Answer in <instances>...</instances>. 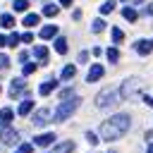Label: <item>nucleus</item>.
<instances>
[{"label": "nucleus", "mask_w": 153, "mask_h": 153, "mask_svg": "<svg viewBox=\"0 0 153 153\" xmlns=\"http://www.w3.org/2000/svg\"><path fill=\"white\" fill-rule=\"evenodd\" d=\"M2 45H7V38H5L2 33H0V48H2Z\"/></svg>", "instance_id": "obj_36"}, {"label": "nucleus", "mask_w": 153, "mask_h": 153, "mask_svg": "<svg viewBox=\"0 0 153 153\" xmlns=\"http://www.w3.org/2000/svg\"><path fill=\"white\" fill-rule=\"evenodd\" d=\"M33 55L45 62V60H48V48H45V45H36V48H33Z\"/></svg>", "instance_id": "obj_19"}, {"label": "nucleus", "mask_w": 153, "mask_h": 153, "mask_svg": "<svg viewBox=\"0 0 153 153\" xmlns=\"http://www.w3.org/2000/svg\"><path fill=\"white\" fill-rule=\"evenodd\" d=\"M72 151H74V143L72 141H62V143H57L53 148V153H72Z\"/></svg>", "instance_id": "obj_13"}, {"label": "nucleus", "mask_w": 153, "mask_h": 153, "mask_svg": "<svg viewBox=\"0 0 153 153\" xmlns=\"http://www.w3.org/2000/svg\"><path fill=\"white\" fill-rule=\"evenodd\" d=\"M55 134L53 131H45V134H38V136H33V146H41V148H45V146H50V143H55Z\"/></svg>", "instance_id": "obj_6"}, {"label": "nucleus", "mask_w": 153, "mask_h": 153, "mask_svg": "<svg viewBox=\"0 0 153 153\" xmlns=\"http://www.w3.org/2000/svg\"><path fill=\"white\" fill-rule=\"evenodd\" d=\"M143 100H146L148 105H153V96H143Z\"/></svg>", "instance_id": "obj_35"}, {"label": "nucleus", "mask_w": 153, "mask_h": 153, "mask_svg": "<svg viewBox=\"0 0 153 153\" xmlns=\"http://www.w3.org/2000/svg\"><path fill=\"white\" fill-rule=\"evenodd\" d=\"M19 41H22V36H19V33H10V36H7V45H12V48H14V45H19Z\"/></svg>", "instance_id": "obj_26"}, {"label": "nucleus", "mask_w": 153, "mask_h": 153, "mask_svg": "<svg viewBox=\"0 0 153 153\" xmlns=\"http://www.w3.org/2000/svg\"><path fill=\"white\" fill-rule=\"evenodd\" d=\"M129 124H131V117H129L127 112H117V115L103 120L98 134H100L103 141H117L120 136H124V134L129 131Z\"/></svg>", "instance_id": "obj_1"}, {"label": "nucleus", "mask_w": 153, "mask_h": 153, "mask_svg": "<svg viewBox=\"0 0 153 153\" xmlns=\"http://www.w3.org/2000/svg\"><path fill=\"white\" fill-rule=\"evenodd\" d=\"M38 22H41V17H38V14H26V17H24V26H29V29H31V26H36Z\"/></svg>", "instance_id": "obj_20"}, {"label": "nucleus", "mask_w": 153, "mask_h": 153, "mask_svg": "<svg viewBox=\"0 0 153 153\" xmlns=\"http://www.w3.org/2000/svg\"><path fill=\"white\" fill-rule=\"evenodd\" d=\"M0 24H2L5 29H12V26H14V17H12L10 12H5V14L0 17Z\"/></svg>", "instance_id": "obj_18"}, {"label": "nucleus", "mask_w": 153, "mask_h": 153, "mask_svg": "<svg viewBox=\"0 0 153 153\" xmlns=\"http://www.w3.org/2000/svg\"><path fill=\"white\" fill-rule=\"evenodd\" d=\"M31 122H33L36 127H43V124H48V122H50V110H48V108H41V110H36Z\"/></svg>", "instance_id": "obj_5"}, {"label": "nucleus", "mask_w": 153, "mask_h": 153, "mask_svg": "<svg viewBox=\"0 0 153 153\" xmlns=\"http://www.w3.org/2000/svg\"><path fill=\"white\" fill-rule=\"evenodd\" d=\"M55 50H57L60 55L67 53V38H65V36H57V38H55Z\"/></svg>", "instance_id": "obj_15"}, {"label": "nucleus", "mask_w": 153, "mask_h": 153, "mask_svg": "<svg viewBox=\"0 0 153 153\" xmlns=\"http://www.w3.org/2000/svg\"><path fill=\"white\" fill-rule=\"evenodd\" d=\"M55 88H57V81H55V79H48V81H43V84L38 86V93H41V96H48V93H53Z\"/></svg>", "instance_id": "obj_9"}, {"label": "nucleus", "mask_w": 153, "mask_h": 153, "mask_svg": "<svg viewBox=\"0 0 153 153\" xmlns=\"http://www.w3.org/2000/svg\"><path fill=\"white\" fill-rule=\"evenodd\" d=\"M105 55H108V60H110V62H117V60H120V50H117V48H108V50H105Z\"/></svg>", "instance_id": "obj_24"}, {"label": "nucleus", "mask_w": 153, "mask_h": 153, "mask_svg": "<svg viewBox=\"0 0 153 153\" xmlns=\"http://www.w3.org/2000/svg\"><path fill=\"white\" fill-rule=\"evenodd\" d=\"M122 17L129 19V22H136V19H139V12H136L134 7H124V10H122Z\"/></svg>", "instance_id": "obj_17"}, {"label": "nucleus", "mask_w": 153, "mask_h": 153, "mask_svg": "<svg viewBox=\"0 0 153 153\" xmlns=\"http://www.w3.org/2000/svg\"><path fill=\"white\" fill-rule=\"evenodd\" d=\"M86 57H88V53L84 50V53H79V62H86Z\"/></svg>", "instance_id": "obj_33"}, {"label": "nucleus", "mask_w": 153, "mask_h": 153, "mask_svg": "<svg viewBox=\"0 0 153 153\" xmlns=\"http://www.w3.org/2000/svg\"><path fill=\"white\" fill-rule=\"evenodd\" d=\"M41 38H57V26L55 24H45L41 29Z\"/></svg>", "instance_id": "obj_11"}, {"label": "nucleus", "mask_w": 153, "mask_h": 153, "mask_svg": "<svg viewBox=\"0 0 153 153\" xmlns=\"http://www.w3.org/2000/svg\"><path fill=\"white\" fill-rule=\"evenodd\" d=\"M148 153H153V143H151V146H148Z\"/></svg>", "instance_id": "obj_37"}, {"label": "nucleus", "mask_w": 153, "mask_h": 153, "mask_svg": "<svg viewBox=\"0 0 153 153\" xmlns=\"http://www.w3.org/2000/svg\"><path fill=\"white\" fill-rule=\"evenodd\" d=\"M110 153H115V151H110Z\"/></svg>", "instance_id": "obj_38"}, {"label": "nucleus", "mask_w": 153, "mask_h": 153, "mask_svg": "<svg viewBox=\"0 0 153 153\" xmlns=\"http://www.w3.org/2000/svg\"><path fill=\"white\" fill-rule=\"evenodd\" d=\"M22 88H24V79H12V84H10V96L17 98V96L22 93Z\"/></svg>", "instance_id": "obj_12"}, {"label": "nucleus", "mask_w": 153, "mask_h": 153, "mask_svg": "<svg viewBox=\"0 0 153 153\" xmlns=\"http://www.w3.org/2000/svg\"><path fill=\"white\" fill-rule=\"evenodd\" d=\"M103 74H105V69H103L100 65H93V67L88 69V74H86V81H91V84H93V81H98Z\"/></svg>", "instance_id": "obj_8"}, {"label": "nucleus", "mask_w": 153, "mask_h": 153, "mask_svg": "<svg viewBox=\"0 0 153 153\" xmlns=\"http://www.w3.org/2000/svg\"><path fill=\"white\" fill-rule=\"evenodd\" d=\"M57 12H60V5H53V2L43 5V14H45V17H55Z\"/></svg>", "instance_id": "obj_16"}, {"label": "nucleus", "mask_w": 153, "mask_h": 153, "mask_svg": "<svg viewBox=\"0 0 153 153\" xmlns=\"http://www.w3.org/2000/svg\"><path fill=\"white\" fill-rule=\"evenodd\" d=\"M122 38H124V33H122V29H120V26H115V29H112V41H115V43H120Z\"/></svg>", "instance_id": "obj_28"}, {"label": "nucleus", "mask_w": 153, "mask_h": 153, "mask_svg": "<svg viewBox=\"0 0 153 153\" xmlns=\"http://www.w3.org/2000/svg\"><path fill=\"white\" fill-rule=\"evenodd\" d=\"M31 110H33V100H29V98H26V100H22V103H19V108H17V112H19V115H29Z\"/></svg>", "instance_id": "obj_14"}, {"label": "nucleus", "mask_w": 153, "mask_h": 153, "mask_svg": "<svg viewBox=\"0 0 153 153\" xmlns=\"http://www.w3.org/2000/svg\"><path fill=\"white\" fill-rule=\"evenodd\" d=\"M72 2H74V0H60V5H62V7H69Z\"/></svg>", "instance_id": "obj_34"}, {"label": "nucleus", "mask_w": 153, "mask_h": 153, "mask_svg": "<svg viewBox=\"0 0 153 153\" xmlns=\"http://www.w3.org/2000/svg\"><path fill=\"white\" fill-rule=\"evenodd\" d=\"M10 67V57L7 55H0V69H7Z\"/></svg>", "instance_id": "obj_31"}, {"label": "nucleus", "mask_w": 153, "mask_h": 153, "mask_svg": "<svg viewBox=\"0 0 153 153\" xmlns=\"http://www.w3.org/2000/svg\"><path fill=\"white\" fill-rule=\"evenodd\" d=\"M86 139H88V143H91V146H96V143H98V141H100V139H98V134H96V131H86Z\"/></svg>", "instance_id": "obj_30"}, {"label": "nucleus", "mask_w": 153, "mask_h": 153, "mask_svg": "<svg viewBox=\"0 0 153 153\" xmlns=\"http://www.w3.org/2000/svg\"><path fill=\"white\" fill-rule=\"evenodd\" d=\"M134 50H136L139 55H148V53L153 50V41H148V38H141V41H136Z\"/></svg>", "instance_id": "obj_7"}, {"label": "nucleus", "mask_w": 153, "mask_h": 153, "mask_svg": "<svg viewBox=\"0 0 153 153\" xmlns=\"http://www.w3.org/2000/svg\"><path fill=\"white\" fill-rule=\"evenodd\" d=\"M22 41H24V43H31V41H33V33H31V31L22 33Z\"/></svg>", "instance_id": "obj_32"}, {"label": "nucleus", "mask_w": 153, "mask_h": 153, "mask_svg": "<svg viewBox=\"0 0 153 153\" xmlns=\"http://www.w3.org/2000/svg\"><path fill=\"white\" fill-rule=\"evenodd\" d=\"M22 72H24V74H33V72H36V62H26V65L22 67Z\"/></svg>", "instance_id": "obj_29"}, {"label": "nucleus", "mask_w": 153, "mask_h": 153, "mask_svg": "<svg viewBox=\"0 0 153 153\" xmlns=\"http://www.w3.org/2000/svg\"><path fill=\"white\" fill-rule=\"evenodd\" d=\"M12 7H14V12H24V10L29 7V0H14Z\"/></svg>", "instance_id": "obj_25"}, {"label": "nucleus", "mask_w": 153, "mask_h": 153, "mask_svg": "<svg viewBox=\"0 0 153 153\" xmlns=\"http://www.w3.org/2000/svg\"><path fill=\"white\" fill-rule=\"evenodd\" d=\"M79 105H81V98H79V96H74V98H69V100H60V105H57L55 112H53V120H55V122H65L67 117H72V115L76 112Z\"/></svg>", "instance_id": "obj_3"}, {"label": "nucleus", "mask_w": 153, "mask_h": 153, "mask_svg": "<svg viewBox=\"0 0 153 153\" xmlns=\"http://www.w3.org/2000/svg\"><path fill=\"white\" fill-rule=\"evenodd\" d=\"M12 117H14V110H12V108H2V110H0V124H2V129L10 127Z\"/></svg>", "instance_id": "obj_10"}, {"label": "nucleus", "mask_w": 153, "mask_h": 153, "mask_svg": "<svg viewBox=\"0 0 153 153\" xmlns=\"http://www.w3.org/2000/svg\"><path fill=\"white\" fill-rule=\"evenodd\" d=\"M0 141H2L5 146H14V143L19 141V131L12 129V127H5V129H0Z\"/></svg>", "instance_id": "obj_4"}, {"label": "nucleus", "mask_w": 153, "mask_h": 153, "mask_svg": "<svg viewBox=\"0 0 153 153\" xmlns=\"http://www.w3.org/2000/svg\"><path fill=\"white\" fill-rule=\"evenodd\" d=\"M31 151H33V143H19L14 153H31Z\"/></svg>", "instance_id": "obj_27"}, {"label": "nucleus", "mask_w": 153, "mask_h": 153, "mask_svg": "<svg viewBox=\"0 0 153 153\" xmlns=\"http://www.w3.org/2000/svg\"><path fill=\"white\" fill-rule=\"evenodd\" d=\"M74 74H76V67H74V65H67V67H62V79H65V81H67V79H72Z\"/></svg>", "instance_id": "obj_21"}, {"label": "nucleus", "mask_w": 153, "mask_h": 153, "mask_svg": "<svg viewBox=\"0 0 153 153\" xmlns=\"http://www.w3.org/2000/svg\"><path fill=\"white\" fill-rule=\"evenodd\" d=\"M103 29H105V22H103L100 17L91 22V31H93V33H98V31H103Z\"/></svg>", "instance_id": "obj_23"}, {"label": "nucleus", "mask_w": 153, "mask_h": 153, "mask_svg": "<svg viewBox=\"0 0 153 153\" xmlns=\"http://www.w3.org/2000/svg\"><path fill=\"white\" fill-rule=\"evenodd\" d=\"M115 10V0H105L103 5H100V14H110Z\"/></svg>", "instance_id": "obj_22"}, {"label": "nucleus", "mask_w": 153, "mask_h": 153, "mask_svg": "<svg viewBox=\"0 0 153 153\" xmlns=\"http://www.w3.org/2000/svg\"><path fill=\"white\" fill-rule=\"evenodd\" d=\"M122 100H124V96H122V88H120V86H105V88L98 91V96H96V108L110 110V108L120 105Z\"/></svg>", "instance_id": "obj_2"}]
</instances>
